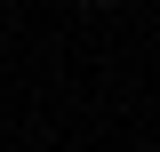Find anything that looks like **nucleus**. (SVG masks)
<instances>
[{
	"mask_svg": "<svg viewBox=\"0 0 160 152\" xmlns=\"http://www.w3.org/2000/svg\"><path fill=\"white\" fill-rule=\"evenodd\" d=\"M88 8H104V0H88Z\"/></svg>",
	"mask_w": 160,
	"mask_h": 152,
	"instance_id": "f257e3e1",
	"label": "nucleus"
}]
</instances>
